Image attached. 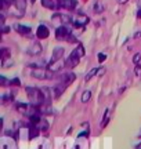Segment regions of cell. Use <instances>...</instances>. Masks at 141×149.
<instances>
[{"label": "cell", "instance_id": "obj_28", "mask_svg": "<svg viewBox=\"0 0 141 149\" xmlns=\"http://www.w3.org/2000/svg\"><path fill=\"white\" fill-rule=\"evenodd\" d=\"M137 17H138V18H141V8L138 10V13H137Z\"/></svg>", "mask_w": 141, "mask_h": 149}, {"label": "cell", "instance_id": "obj_24", "mask_svg": "<svg viewBox=\"0 0 141 149\" xmlns=\"http://www.w3.org/2000/svg\"><path fill=\"white\" fill-rule=\"evenodd\" d=\"M0 80H1V81H0V83H1V86H7V84H10V83H7V79H6L4 76H1V77H0Z\"/></svg>", "mask_w": 141, "mask_h": 149}, {"label": "cell", "instance_id": "obj_18", "mask_svg": "<svg viewBox=\"0 0 141 149\" xmlns=\"http://www.w3.org/2000/svg\"><path fill=\"white\" fill-rule=\"evenodd\" d=\"M0 58H1V61H4V59L8 58V50H7V47H3V48H1V53H0Z\"/></svg>", "mask_w": 141, "mask_h": 149}, {"label": "cell", "instance_id": "obj_20", "mask_svg": "<svg viewBox=\"0 0 141 149\" xmlns=\"http://www.w3.org/2000/svg\"><path fill=\"white\" fill-rule=\"evenodd\" d=\"M140 61H141V53H137L134 57H133V62L136 65H138L140 64Z\"/></svg>", "mask_w": 141, "mask_h": 149}, {"label": "cell", "instance_id": "obj_11", "mask_svg": "<svg viewBox=\"0 0 141 149\" xmlns=\"http://www.w3.org/2000/svg\"><path fill=\"white\" fill-rule=\"evenodd\" d=\"M79 61H80L79 57H75V55H72V54H70L69 57L66 58V61H65L66 68H75L76 65L79 64Z\"/></svg>", "mask_w": 141, "mask_h": 149}, {"label": "cell", "instance_id": "obj_5", "mask_svg": "<svg viewBox=\"0 0 141 149\" xmlns=\"http://www.w3.org/2000/svg\"><path fill=\"white\" fill-rule=\"evenodd\" d=\"M76 79V76L75 73H72V72H66V73H64L62 76H61V83L65 86V87H68V86H70L73 81H75Z\"/></svg>", "mask_w": 141, "mask_h": 149}, {"label": "cell", "instance_id": "obj_29", "mask_svg": "<svg viewBox=\"0 0 141 149\" xmlns=\"http://www.w3.org/2000/svg\"><path fill=\"white\" fill-rule=\"evenodd\" d=\"M31 1H32V3H35V1H36V0H31Z\"/></svg>", "mask_w": 141, "mask_h": 149}, {"label": "cell", "instance_id": "obj_22", "mask_svg": "<svg viewBox=\"0 0 141 149\" xmlns=\"http://www.w3.org/2000/svg\"><path fill=\"white\" fill-rule=\"evenodd\" d=\"M97 58H98V62H104V61H105V58H107V55L101 53V54H98Z\"/></svg>", "mask_w": 141, "mask_h": 149}, {"label": "cell", "instance_id": "obj_9", "mask_svg": "<svg viewBox=\"0 0 141 149\" xmlns=\"http://www.w3.org/2000/svg\"><path fill=\"white\" fill-rule=\"evenodd\" d=\"M42 50H43V47H42L40 43H33L32 46L28 48V54H31V55H38V54L42 53Z\"/></svg>", "mask_w": 141, "mask_h": 149}, {"label": "cell", "instance_id": "obj_23", "mask_svg": "<svg viewBox=\"0 0 141 149\" xmlns=\"http://www.w3.org/2000/svg\"><path fill=\"white\" fill-rule=\"evenodd\" d=\"M134 73H136V76L141 77V66H138V65H137L136 68H134Z\"/></svg>", "mask_w": 141, "mask_h": 149}, {"label": "cell", "instance_id": "obj_16", "mask_svg": "<svg viewBox=\"0 0 141 149\" xmlns=\"http://www.w3.org/2000/svg\"><path fill=\"white\" fill-rule=\"evenodd\" d=\"M90 98H91V91L90 90L83 91V94H82V102H87Z\"/></svg>", "mask_w": 141, "mask_h": 149}, {"label": "cell", "instance_id": "obj_26", "mask_svg": "<svg viewBox=\"0 0 141 149\" xmlns=\"http://www.w3.org/2000/svg\"><path fill=\"white\" fill-rule=\"evenodd\" d=\"M127 1H129V0H119L120 4H125V3H127Z\"/></svg>", "mask_w": 141, "mask_h": 149}, {"label": "cell", "instance_id": "obj_1", "mask_svg": "<svg viewBox=\"0 0 141 149\" xmlns=\"http://www.w3.org/2000/svg\"><path fill=\"white\" fill-rule=\"evenodd\" d=\"M27 95L29 98V101L32 105H42V104H49V102H46L44 100V95L42 90H39V88H35V87H27Z\"/></svg>", "mask_w": 141, "mask_h": 149}, {"label": "cell", "instance_id": "obj_6", "mask_svg": "<svg viewBox=\"0 0 141 149\" xmlns=\"http://www.w3.org/2000/svg\"><path fill=\"white\" fill-rule=\"evenodd\" d=\"M50 35V31H49V28L46 26V25H39L38 26V31H36V37L38 39H47Z\"/></svg>", "mask_w": 141, "mask_h": 149}, {"label": "cell", "instance_id": "obj_13", "mask_svg": "<svg viewBox=\"0 0 141 149\" xmlns=\"http://www.w3.org/2000/svg\"><path fill=\"white\" fill-rule=\"evenodd\" d=\"M65 88H66V87L62 84V83H60L58 86H55V87H54V97H55V98H60V97L62 95V93L65 91Z\"/></svg>", "mask_w": 141, "mask_h": 149}, {"label": "cell", "instance_id": "obj_10", "mask_svg": "<svg viewBox=\"0 0 141 149\" xmlns=\"http://www.w3.org/2000/svg\"><path fill=\"white\" fill-rule=\"evenodd\" d=\"M14 29H15L20 35H22V36H27V35H29V33H31V31H32L29 26H27V25H20V24L14 25Z\"/></svg>", "mask_w": 141, "mask_h": 149}, {"label": "cell", "instance_id": "obj_21", "mask_svg": "<svg viewBox=\"0 0 141 149\" xmlns=\"http://www.w3.org/2000/svg\"><path fill=\"white\" fill-rule=\"evenodd\" d=\"M21 83H20V79H13V80H10V86H20Z\"/></svg>", "mask_w": 141, "mask_h": 149}, {"label": "cell", "instance_id": "obj_17", "mask_svg": "<svg viewBox=\"0 0 141 149\" xmlns=\"http://www.w3.org/2000/svg\"><path fill=\"white\" fill-rule=\"evenodd\" d=\"M15 6H17V8H18L20 11H22V13H24L25 7H27V4H25V0H15Z\"/></svg>", "mask_w": 141, "mask_h": 149}, {"label": "cell", "instance_id": "obj_25", "mask_svg": "<svg viewBox=\"0 0 141 149\" xmlns=\"http://www.w3.org/2000/svg\"><path fill=\"white\" fill-rule=\"evenodd\" d=\"M10 31V28L8 26H6V25H1V33H7Z\"/></svg>", "mask_w": 141, "mask_h": 149}, {"label": "cell", "instance_id": "obj_4", "mask_svg": "<svg viewBox=\"0 0 141 149\" xmlns=\"http://www.w3.org/2000/svg\"><path fill=\"white\" fill-rule=\"evenodd\" d=\"M43 7L49 10H60L61 8V0H42Z\"/></svg>", "mask_w": 141, "mask_h": 149}, {"label": "cell", "instance_id": "obj_15", "mask_svg": "<svg viewBox=\"0 0 141 149\" xmlns=\"http://www.w3.org/2000/svg\"><path fill=\"white\" fill-rule=\"evenodd\" d=\"M98 72H100V68H93V69L86 74V77H84V80H86V81H89V80H91L93 77L96 76V74H98Z\"/></svg>", "mask_w": 141, "mask_h": 149}, {"label": "cell", "instance_id": "obj_19", "mask_svg": "<svg viewBox=\"0 0 141 149\" xmlns=\"http://www.w3.org/2000/svg\"><path fill=\"white\" fill-rule=\"evenodd\" d=\"M104 11V6L101 4V3H96V6H94V13H103Z\"/></svg>", "mask_w": 141, "mask_h": 149}, {"label": "cell", "instance_id": "obj_7", "mask_svg": "<svg viewBox=\"0 0 141 149\" xmlns=\"http://www.w3.org/2000/svg\"><path fill=\"white\" fill-rule=\"evenodd\" d=\"M72 22H73V25H75L76 28L77 26H84L87 22H89V17H86V15H83V14H80V15H77V17H75L73 19H72Z\"/></svg>", "mask_w": 141, "mask_h": 149}, {"label": "cell", "instance_id": "obj_12", "mask_svg": "<svg viewBox=\"0 0 141 149\" xmlns=\"http://www.w3.org/2000/svg\"><path fill=\"white\" fill-rule=\"evenodd\" d=\"M64 54H65V50L62 47H55L54 51H53V58H51V61H58V59H61L64 57Z\"/></svg>", "mask_w": 141, "mask_h": 149}, {"label": "cell", "instance_id": "obj_8", "mask_svg": "<svg viewBox=\"0 0 141 149\" xmlns=\"http://www.w3.org/2000/svg\"><path fill=\"white\" fill-rule=\"evenodd\" d=\"M77 1L76 0H61V8H65V10H75Z\"/></svg>", "mask_w": 141, "mask_h": 149}, {"label": "cell", "instance_id": "obj_2", "mask_svg": "<svg viewBox=\"0 0 141 149\" xmlns=\"http://www.w3.org/2000/svg\"><path fill=\"white\" fill-rule=\"evenodd\" d=\"M32 76L35 79L39 80H47V79H53V70L46 69V68H35L32 70Z\"/></svg>", "mask_w": 141, "mask_h": 149}, {"label": "cell", "instance_id": "obj_3", "mask_svg": "<svg viewBox=\"0 0 141 149\" xmlns=\"http://www.w3.org/2000/svg\"><path fill=\"white\" fill-rule=\"evenodd\" d=\"M69 33H70V29L68 25H60L55 29V39L57 40H65Z\"/></svg>", "mask_w": 141, "mask_h": 149}, {"label": "cell", "instance_id": "obj_27", "mask_svg": "<svg viewBox=\"0 0 141 149\" xmlns=\"http://www.w3.org/2000/svg\"><path fill=\"white\" fill-rule=\"evenodd\" d=\"M4 1H7L8 4H11V3H15V0H4Z\"/></svg>", "mask_w": 141, "mask_h": 149}, {"label": "cell", "instance_id": "obj_14", "mask_svg": "<svg viewBox=\"0 0 141 149\" xmlns=\"http://www.w3.org/2000/svg\"><path fill=\"white\" fill-rule=\"evenodd\" d=\"M70 54H72V55H75V57L82 58V57L84 55V48H83V46H82V44H79V46H77V47H76Z\"/></svg>", "mask_w": 141, "mask_h": 149}]
</instances>
